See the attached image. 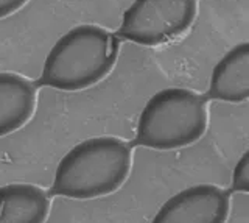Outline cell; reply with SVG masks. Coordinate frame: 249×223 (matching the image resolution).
<instances>
[{
	"instance_id": "cell-1",
	"label": "cell",
	"mask_w": 249,
	"mask_h": 223,
	"mask_svg": "<svg viewBox=\"0 0 249 223\" xmlns=\"http://www.w3.org/2000/svg\"><path fill=\"white\" fill-rule=\"evenodd\" d=\"M132 164L131 147L114 136H93L70 149L54 172L53 192L73 200H93L119 190Z\"/></svg>"
},
{
	"instance_id": "cell-6",
	"label": "cell",
	"mask_w": 249,
	"mask_h": 223,
	"mask_svg": "<svg viewBox=\"0 0 249 223\" xmlns=\"http://www.w3.org/2000/svg\"><path fill=\"white\" fill-rule=\"evenodd\" d=\"M36 102V86L30 80L14 72H0V137L27 125Z\"/></svg>"
},
{
	"instance_id": "cell-2",
	"label": "cell",
	"mask_w": 249,
	"mask_h": 223,
	"mask_svg": "<svg viewBox=\"0 0 249 223\" xmlns=\"http://www.w3.org/2000/svg\"><path fill=\"white\" fill-rule=\"evenodd\" d=\"M119 56V39L97 25H78L62 35L45 58L41 84L83 91L101 81Z\"/></svg>"
},
{
	"instance_id": "cell-9",
	"label": "cell",
	"mask_w": 249,
	"mask_h": 223,
	"mask_svg": "<svg viewBox=\"0 0 249 223\" xmlns=\"http://www.w3.org/2000/svg\"><path fill=\"white\" fill-rule=\"evenodd\" d=\"M232 187L237 192H246L249 190V155L248 151L240 158L235 168L232 173Z\"/></svg>"
},
{
	"instance_id": "cell-8",
	"label": "cell",
	"mask_w": 249,
	"mask_h": 223,
	"mask_svg": "<svg viewBox=\"0 0 249 223\" xmlns=\"http://www.w3.org/2000/svg\"><path fill=\"white\" fill-rule=\"evenodd\" d=\"M50 206L47 192L36 184L0 186V223H45Z\"/></svg>"
},
{
	"instance_id": "cell-4",
	"label": "cell",
	"mask_w": 249,
	"mask_h": 223,
	"mask_svg": "<svg viewBox=\"0 0 249 223\" xmlns=\"http://www.w3.org/2000/svg\"><path fill=\"white\" fill-rule=\"evenodd\" d=\"M196 13V0H134L123 13L119 35L131 42L154 47L184 35Z\"/></svg>"
},
{
	"instance_id": "cell-7",
	"label": "cell",
	"mask_w": 249,
	"mask_h": 223,
	"mask_svg": "<svg viewBox=\"0 0 249 223\" xmlns=\"http://www.w3.org/2000/svg\"><path fill=\"white\" fill-rule=\"evenodd\" d=\"M209 95L228 103H243L249 97V44L232 47L212 71Z\"/></svg>"
},
{
	"instance_id": "cell-5",
	"label": "cell",
	"mask_w": 249,
	"mask_h": 223,
	"mask_svg": "<svg viewBox=\"0 0 249 223\" xmlns=\"http://www.w3.org/2000/svg\"><path fill=\"white\" fill-rule=\"evenodd\" d=\"M229 194L215 184H193L170 197L151 223H226Z\"/></svg>"
},
{
	"instance_id": "cell-10",
	"label": "cell",
	"mask_w": 249,
	"mask_h": 223,
	"mask_svg": "<svg viewBox=\"0 0 249 223\" xmlns=\"http://www.w3.org/2000/svg\"><path fill=\"white\" fill-rule=\"evenodd\" d=\"M28 0H0V19L18 13L22 6H25Z\"/></svg>"
},
{
	"instance_id": "cell-3",
	"label": "cell",
	"mask_w": 249,
	"mask_h": 223,
	"mask_svg": "<svg viewBox=\"0 0 249 223\" xmlns=\"http://www.w3.org/2000/svg\"><path fill=\"white\" fill-rule=\"evenodd\" d=\"M204 98L184 88L162 89L148 100L137 124V142L154 150H178L199 141L207 130Z\"/></svg>"
}]
</instances>
